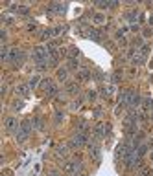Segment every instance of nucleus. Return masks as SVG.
<instances>
[{"mask_svg": "<svg viewBox=\"0 0 153 176\" xmlns=\"http://www.w3.org/2000/svg\"><path fill=\"white\" fill-rule=\"evenodd\" d=\"M151 160H153V150H151Z\"/></svg>", "mask_w": 153, "mask_h": 176, "instance_id": "nucleus-37", "label": "nucleus"}, {"mask_svg": "<svg viewBox=\"0 0 153 176\" xmlns=\"http://www.w3.org/2000/svg\"><path fill=\"white\" fill-rule=\"evenodd\" d=\"M32 123H33V128H35V130H42V119H41L39 116L32 118Z\"/></svg>", "mask_w": 153, "mask_h": 176, "instance_id": "nucleus-14", "label": "nucleus"}, {"mask_svg": "<svg viewBox=\"0 0 153 176\" xmlns=\"http://www.w3.org/2000/svg\"><path fill=\"white\" fill-rule=\"evenodd\" d=\"M96 6H98V8H103V9H105V8H111V4H109V2H98Z\"/></svg>", "mask_w": 153, "mask_h": 176, "instance_id": "nucleus-28", "label": "nucleus"}, {"mask_svg": "<svg viewBox=\"0 0 153 176\" xmlns=\"http://www.w3.org/2000/svg\"><path fill=\"white\" fill-rule=\"evenodd\" d=\"M87 97H89L91 101H94V99H96V92H94V90H91V92H89V96H87Z\"/></svg>", "mask_w": 153, "mask_h": 176, "instance_id": "nucleus-30", "label": "nucleus"}, {"mask_svg": "<svg viewBox=\"0 0 153 176\" xmlns=\"http://www.w3.org/2000/svg\"><path fill=\"white\" fill-rule=\"evenodd\" d=\"M0 37H2V44H4V42H6V37H8L6 30H2V31H0Z\"/></svg>", "mask_w": 153, "mask_h": 176, "instance_id": "nucleus-31", "label": "nucleus"}, {"mask_svg": "<svg viewBox=\"0 0 153 176\" xmlns=\"http://www.w3.org/2000/svg\"><path fill=\"white\" fill-rule=\"evenodd\" d=\"M50 176H63V174H61L59 171H52V172H50Z\"/></svg>", "mask_w": 153, "mask_h": 176, "instance_id": "nucleus-34", "label": "nucleus"}, {"mask_svg": "<svg viewBox=\"0 0 153 176\" xmlns=\"http://www.w3.org/2000/svg\"><path fill=\"white\" fill-rule=\"evenodd\" d=\"M92 77V74L87 70V68H81V70H78V74H76V79L78 81H89Z\"/></svg>", "mask_w": 153, "mask_h": 176, "instance_id": "nucleus-6", "label": "nucleus"}, {"mask_svg": "<svg viewBox=\"0 0 153 176\" xmlns=\"http://www.w3.org/2000/svg\"><path fill=\"white\" fill-rule=\"evenodd\" d=\"M140 176H153L151 167H142V169H140Z\"/></svg>", "mask_w": 153, "mask_h": 176, "instance_id": "nucleus-21", "label": "nucleus"}, {"mask_svg": "<svg viewBox=\"0 0 153 176\" xmlns=\"http://www.w3.org/2000/svg\"><path fill=\"white\" fill-rule=\"evenodd\" d=\"M17 94H20L22 97H30V86L28 84H20L17 88Z\"/></svg>", "mask_w": 153, "mask_h": 176, "instance_id": "nucleus-10", "label": "nucleus"}, {"mask_svg": "<svg viewBox=\"0 0 153 176\" xmlns=\"http://www.w3.org/2000/svg\"><path fill=\"white\" fill-rule=\"evenodd\" d=\"M89 154H91V158H92L96 163L101 160V149H100V145L96 143V140H94L92 143H89Z\"/></svg>", "mask_w": 153, "mask_h": 176, "instance_id": "nucleus-2", "label": "nucleus"}, {"mask_svg": "<svg viewBox=\"0 0 153 176\" xmlns=\"http://www.w3.org/2000/svg\"><path fill=\"white\" fill-rule=\"evenodd\" d=\"M78 176H89V174H85V172H79V174H78Z\"/></svg>", "mask_w": 153, "mask_h": 176, "instance_id": "nucleus-35", "label": "nucleus"}, {"mask_svg": "<svg viewBox=\"0 0 153 176\" xmlns=\"http://www.w3.org/2000/svg\"><path fill=\"white\" fill-rule=\"evenodd\" d=\"M61 119H63V114H61V112H57V114H55V121H57V123H59V121H61Z\"/></svg>", "mask_w": 153, "mask_h": 176, "instance_id": "nucleus-33", "label": "nucleus"}, {"mask_svg": "<svg viewBox=\"0 0 153 176\" xmlns=\"http://www.w3.org/2000/svg\"><path fill=\"white\" fill-rule=\"evenodd\" d=\"M65 30H67V28H65V26H59V28H54L52 31H54V37L55 35H61V33H65Z\"/></svg>", "mask_w": 153, "mask_h": 176, "instance_id": "nucleus-24", "label": "nucleus"}, {"mask_svg": "<svg viewBox=\"0 0 153 176\" xmlns=\"http://www.w3.org/2000/svg\"><path fill=\"white\" fill-rule=\"evenodd\" d=\"M109 134H107V128H105V123H98L96 127H94V140H103V138H107Z\"/></svg>", "mask_w": 153, "mask_h": 176, "instance_id": "nucleus-4", "label": "nucleus"}, {"mask_svg": "<svg viewBox=\"0 0 153 176\" xmlns=\"http://www.w3.org/2000/svg\"><path fill=\"white\" fill-rule=\"evenodd\" d=\"M92 22H94V24H103V22H105V15L103 13H94L92 15Z\"/></svg>", "mask_w": 153, "mask_h": 176, "instance_id": "nucleus-13", "label": "nucleus"}, {"mask_svg": "<svg viewBox=\"0 0 153 176\" xmlns=\"http://www.w3.org/2000/svg\"><path fill=\"white\" fill-rule=\"evenodd\" d=\"M18 13H20V15H28V13H30V8L20 6V8H18Z\"/></svg>", "mask_w": 153, "mask_h": 176, "instance_id": "nucleus-26", "label": "nucleus"}, {"mask_svg": "<svg viewBox=\"0 0 153 176\" xmlns=\"http://www.w3.org/2000/svg\"><path fill=\"white\" fill-rule=\"evenodd\" d=\"M79 106H81V99H79V101H76V103L72 105V110H78Z\"/></svg>", "mask_w": 153, "mask_h": 176, "instance_id": "nucleus-32", "label": "nucleus"}, {"mask_svg": "<svg viewBox=\"0 0 153 176\" xmlns=\"http://www.w3.org/2000/svg\"><path fill=\"white\" fill-rule=\"evenodd\" d=\"M100 94H101L103 97H109V96H113V94H115V86H113V84H109V86H103L101 90H100Z\"/></svg>", "mask_w": 153, "mask_h": 176, "instance_id": "nucleus-11", "label": "nucleus"}, {"mask_svg": "<svg viewBox=\"0 0 153 176\" xmlns=\"http://www.w3.org/2000/svg\"><path fill=\"white\" fill-rule=\"evenodd\" d=\"M39 86H41V88H42V90H46V92H48V90H50V88H52V86H54V83H52V81H50V79H42V81H41V84H39Z\"/></svg>", "mask_w": 153, "mask_h": 176, "instance_id": "nucleus-15", "label": "nucleus"}, {"mask_svg": "<svg viewBox=\"0 0 153 176\" xmlns=\"http://www.w3.org/2000/svg\"><path fill=\"white\" fill-rule=\"evenodd\" d=\"M55 154H57L59 158H65V156L68 154V147H65V145H63V147H57V149H55Z\"/></svg>", "mask_w": 153, "mask_h": 176, "instance_id": "nucleus-16", "label": "nucleus"}, {"mask_svg": "<svg viewBox=\"0 0 153 176\" xmlns=\"http://www.w3.org/2000/svg\"><path fill=\"white\" fill-rule=\"evenodd\" d=\"M65 171H67L68 174H78L81 172V162L79 160H70L65 163Z\"/></svg>", "mask_w": 153, "mask_h": 176, "instance_id": "nucleus-3", "label": "nucleus"}, {"mask_svg": "<svg viewBox=\"0 0 153 176\" xmlns=\"http://www.w3.org/2000/svg\"><path fill=\"white\" fill-rule=\"evenodd\" d=\"M78 92H79V84L78 83H67V94L76 96Z\"/></svg>", "mask_w": 153, "mask_h": 176, "instance_id": "nucleus-8", "label": "nucleus"}, {"mask_svg": "<svg viewBox=\"0 0 153 176\" xmlns=\"http://www.w3.org/2000/svg\"><path fill=\"white\" fill-rule=\"evenodd\" d=\"M37 30V24L35 22H32V24H28V31H35Z\"/></svg>", "mask_w": 153, "mask_h": 176, "instance_id": "nucleus-29", "label": "nucleus"}, {"mask_svg": "<svg viewBox=\"0 0 153 176\" xmlns=\"http://www.w3.org/2000/svg\"><path fill=\"white\" fill-rule=\"evenodd\" d=\"M15 136H17V141H18V143H24V141L30 138V132H26V130H22V128H18V132H17Z\"/></svg>", "mask_w": 153, "mask_h": 176, "instance_id": "nucleus-7", "label": "nucleus"}, {"mask_svg": "<svg viewBox=\"0 0 153 176\" xmlns=\"http://www.w3.org/2000/svg\"><path fill=\"white\" fill-rule=\"evenodd\" d=\"M57 92H59V88H57V86H55V84H54V86H52V88H50V90H48V92H46V94H48V96H50V97H54V96H57Z\"/></svg>", "mask_w": 153, "mask_h": 176, "instance_id": "nucleus-23", "label": "nucleus"}, {"mask_svg": "<svg viewBox=\"0 0 153 176\" xmlns=\"http://www.w3.org/2000/svg\"><path fill=\"white\" fill-rule=\"evenodd\" d=\"M50 37H54V31L52 30H45V31L41 33V40H48Z\"/></svg>", "mask_w": 153, "mask_h": 176, "instance_id": "nucleus-20", "label": "nucleus"}, {"mask_svg": "<svg viewBox=\"0 0 153 176\" xmlns=\"http://www.w3.org/2000/svg\"><path fill=\"white\" fill-rule=\"evenodd\" d=\"M2 22H4V24H8V26H9V24H13L15 20H13V17H9V15L6 13V15H2Z\"/></svg>", "mask_w": 153, "mask_h": 176, "instance_id": "nucleus-22", "label": "nucleus"}, {"mask_svg": "<svg viewBox=\"0 0 153 176\" xmlns=\"http://www.w3.org/2000/svg\"><path fill=\"white\" fill-rule=\"evenodd\" d=\"M148 150H149V145H148V143H140V145L137 147V154H138V156H140V158L144 156V154H146Z\"/></svg>", "mask_w": 153, "mask_h": 176, "instance_id": "nucleus-12", "label": "nucleus"}, {"mask_svg": "<svg viewBox=\"0 0 153 176\" xmlns=\"http://www.w3.org/2000/svg\"><path fill=\"white\" fill-rule=\"evenodd\" d=\"M41 81H42V79H41L39 75H33V77L30 79V83H28V86H30V88H35L37 84H41Z\"/></svg>", "mask_w": 153, "mask_h": 176, "instance_id": "nucleus-17", "label": "nucleus"}, {"mask_svg": "<svg viewBox=\"0 0 153 176\" xmlns=\"http://www.w3.org/2000/svg\"><path fill=\"white\" fill-rule=\"evenodd\" d=\"M4 127H6V130L8 132H13V134H17L18 132V128H20V123H18V119L17 118H6V121H4Z\"/></svg>", "mask_w": 153, "mask_h": 176, "instance_id": "nucleus-1", "label": "nucleus"}, {"mask_svg": "<svg viewBox=\"0 0 153 176\" xmlns=\"http://www.w3.org/2000/svg\"><path fill=\"white\" fill-rule=\"evenodd\" d=\"M125 18H127L129 22H135V20L138 18V13H137V11H129V13H125Z\"/></svg>", "mask_w": 153, "mask_h": 176, "instance_id": "nucleus-19", "label": "nucleus"}, {"mask_svg": "<svg viewBox=\"0 0 153 176\" xmlns=\"http://www.w3.org/2000/svg\"><path fill=\"white\" fill-rule=\"evenodd\" d=\"M22 106H24V105H22V101H15V103H13V108H15V110H20Z\"/></svg>", "mask_w": 153, "mask_h": 176, "instance_id": "nucleus-27", "label": "nucleus"}, {"mask_svg": "<svg viewBox=\"0 0 153 176\" xmlns=\"http://www.w3.org/2000/svg\"><path fill=\"white\" fill-rule=\"evenodd\" d=\"M149 24H153V17H151V18H149Z\"/></svg>", "mask_w": 153, "mask_h": 176, "instance_id": "nucleus-36", "label": "nucleus"}, {"mask_svg": "<svg viewBox=\"0 0 153 176\" xmlns=\"http://www.w3.org/2000/svg\"><path fill=\"white\" fill-rule=\"evenodd\" d=\"M124 156H125V141H120L115 150V158H116V162H120V160H124Z\"/></svg>", "mask_w": 153, "mask_h": 176, "instance_id": "nucleus-5", "label": "nucleus"}, {"mask_svg": "<svg viewBox=\"0 0 153 176\" xmlns=\"http://www.w3.org/2000/svg\"><path fill=\"white\" fill-rule=\"evenodd\" d=\"M78 66H79L78 59H70V57H68V66H67V68H68V70H78Z\"/></svg>", "mask_w": 153, "mask_h": 176, "instance_id": "nucleus-18", "label": "nucleus"}, {"mask_svg": "<svg viewBox=\"0 0 153 176\" xmlns=\"http://www.w3.org/2000/svg\"><path fill=\"white\" fill-rule=\"evenodd\" d=\"M57 79H59V81H67V79H68V68H67V66L57 68Z\"/></svg>", "mask_w": 153, "mask_h": 176, "instance_id": "nucleus-9", "label": "nucleus"}, {"mask_svg": "<svg viewBox=\"0 0 153 176\" xmlns=\"http://www.w3.org/2000/svg\"><path fill=\"white\" fill-rule=\"evenodd\" d=\"M79 55V50L78 48H70V59H76Z\"/></svg>", "mask_w": 153, "mask_h": 176, "instance_id": "nucleus-25", "label": "nucleus"}]
</instances>
